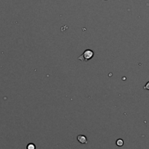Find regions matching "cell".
<instances>
[{"label":"cell","instance_id":"1","mask_svg":"<svg viewBox=\"0 0 149 149\" xmlns=\"http://www.w3.org/2000/svg\"><path fill=\"white\" fill-rule=\"evenodd\" d=\"M93 55H94V52L91 49H86L83 53L78 57V60L83 61V62H87L93 58Z\"/></svg>","mask_w":149,"mask_h":149},{"label":"cell","instance_id":"2","mask_svg":"<svg viewBox=\"0 0 149 149\" xmlns=\"http://www.w3.org/2000/svg\"><path fill=\"white\" fill-rule=\"evenodd\" d=\"M77 140L79 143H80L82 144H87L88 143H89V141H88L87 138L83 135H77Z\"/></svg>","mask_w":149,"mask_h":149},{"label":"cell","instance_id":"3","mask_svg":"<svg viewBox=\"0 0 149 149\" xmlns=\"http://www.w3.org/2000/svg\"><path fill=\"white\" fill-rule=\"evenodd\" d=\"M116 143V146H118V147H121V146H124V141H123L122 139H118L116 141V143Z\"/></svg>","mask_w":149,"mask_h":149},{"label":"cell","instance_id":"4","mask_svg":"<svg viewBox=\"0 0 149 149\" xmlns=\"http://www.w3.org/2000/svg\"><path fill=\"white\" fill-rule=\"evenodd\" d=\"M26 149H36V146L34 143H29L26 146Z\"/></svg>","mask_w":149,"mask_h":149},{"label":"cell","instance_id":"5","mask_svg":"<svg viewBox=\"0 0 149 149\" xmlns=\"http://www.w3.org/2000/svg\"><path fill=\"white\" fill-rule=\"evenodd\" d=\"M143 88H144L145 90H149V81H148V82L146 83V84L144 86V87H143Z\"/></svg>","mask_w":149,"mask_h":149}]
</instances>
